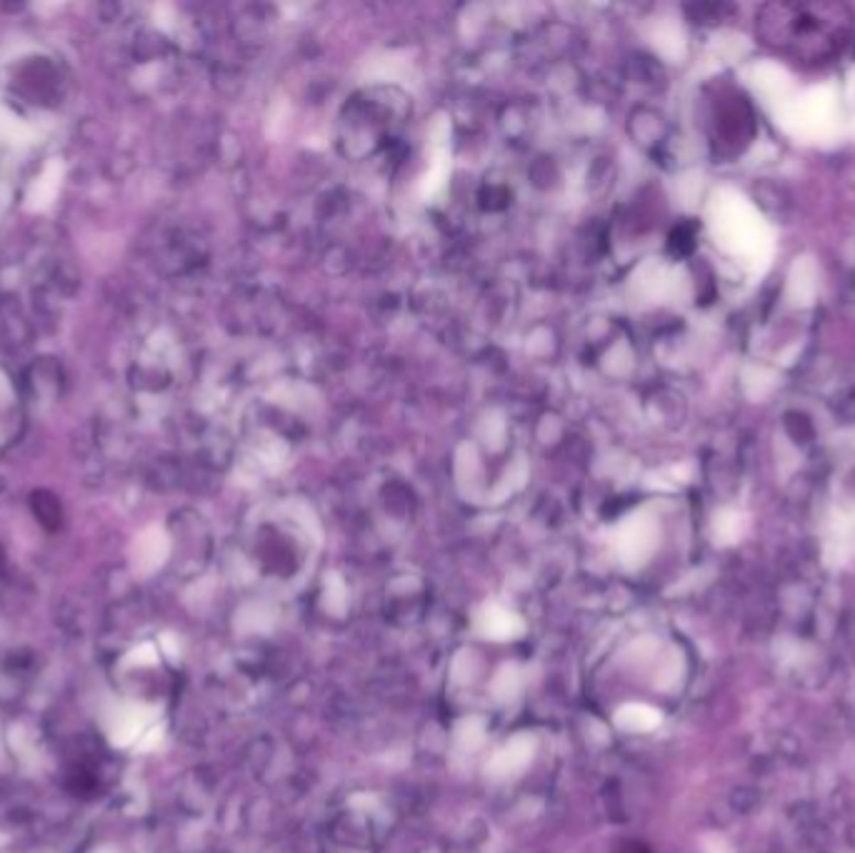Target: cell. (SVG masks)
Instances as JSON below:
<instances>
[{
    "label": "cell",
    "mask_w": 855,
    "mask_h": 853,
    "mask_svg": "<svg viewBox=\"0 0 855 853\" xmlns=\"http://www.w3.org/2000/svg\"><path fill=\"white\" fill-rule=\"evenodd\" d=\"M718 228L723 244L731 248L733 254L761 258L763 248L768 246V233H765L758 213L738 199L731 201V205H725L723 213H720Z\"/></svg>",
    "instance_id": "obj_1"
},
{
    "label": "cell",
    "mask_w": 855,
    "mask_h": 853,
    "mask_svg": "<svg viewBox=\"0 0 855 853\" xmlns=\"http://www.w3.org/2000/svg\"><path fill=\"white\" fill-rule=\"evenodd\" d=\"M536 756V736L533 733H516L508 743L493 753L488 766V776L495 781H506V778H516L530 766V761Z\"/></svg>",
    "instance_id": "obj_2"
},
{
    "label": "cell",
    "mask_w": 855,
    "mask_h": 853,
    "mask_svg": "<svg viewBox=\"0 0 855 853\" xmlns=\"http://www.w3.org/2000/svg\"><path fill=\"white\" fill-rule=\"evenodd\" d=\"M475 628H479V633L488 641H516L526 633V621L508 608L488 604L479 614Z\"/></svg>",
    "instance_id": "obj_3"
},
{
    "label": "cell",
    "mask_w": 855,
    "mask_h": 853,
    "mask_svg": "<svg viewBox=\"0 0 855 853\" xmlns=\"http://www.w3.org/2000/svg\"><path fill=\"white\" fill-rule=\"evenodd\" d=\"M655 546V531L648 524L628 526L623 536H620L618 551L626 565H641L648 561V555L653 553Z\"/></svg>",
    "instance_id": "obj_4"
},
{
    "label": "cell",
    "mask_w": 855,
    "mask_h": 853,
    "mask_svg": "<svg viewBox=\"0 0 855 853\" xmlns=\"http://www.w3.org/2000/svg\"><path fill=\"white\" fill-rule=\"evenodd\" d=\"M614 721L620 731L628 733H651L663 723V716L659 708L645 706V704H626L620 706Z\"/></svg>",
    "instance_id": "obj_5"
},
{
    "label": "cell",
    "mask_w": 855,
    "mask_h": 853,
    "mask_svg": "<svg viewBox=\"0 0 855 853\" xmlns=\"http://www.w3.org/2000/svg\"><path fill=\"white\" fill-rule=\"evenodd\" d=\"M520 688H524V673H520L518 666L508 663V666H500L498 673L493 676L491 694H493L495 702L508 704V702H513V698H518Z\"/></svg>",
    "instance_id": "obj_6"
},
{
    "label": "cell",
    "mask_w": 855,
    "mask_h": 853,
    "mask_svg": "<svg viewBox=\"0 0 855 853\" xmlns=\"http://www.w3.org/2000/svg\"><path fill=\"white\" fill-rule=\"evenodd\" d=\"M483 731L485 726L481 718L475 716L463 718V721L455 726V747L461 751H475L483 743V736H485Z\"/></svg>",
    "instance_id": "obj_7"
},
{
    "label": "cell",
    "mask_w": 855,
    "mask_h": 853,
    "mask_svg": "<svg viewBox=\"0 0 855 853\" xmlns=\"http://www.w3.org/2000/svg\"><path fill=\"white\" fill-rule=\"evenodd\" d=\"M58 178H60V170L56 166L45 170L43 178L33 186V191L29 195L31 209H43V205H48L53 201V195H56V188H58Z\"/></svg>",
    "instance_id": "obj_8"
}]
</instances>
